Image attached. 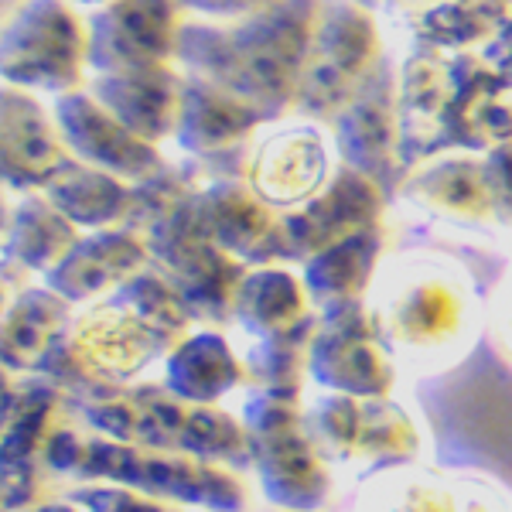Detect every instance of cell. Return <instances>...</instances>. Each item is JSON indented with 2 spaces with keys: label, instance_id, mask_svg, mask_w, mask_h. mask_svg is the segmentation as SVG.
Returning a JSON list of instances; mask_svg holds the SVG:
<instances>
[{
  "label": "cell",
  "instance_id": "1",
  "mask_svg": "<svg viewBox=\"0 0 512 512\" xmlns=\"http://www.w3.org/2000/svg\"><path fill=\"white\" fill-rule=\"evenodd\" d=\"M321 14L318 4H256L236 28L181 24L178 52L192 76L233 89L267 120L301 96Z\"/></svg>",
  "mask_w": 512,
  "mask_h": 512
},
{
  "label": "cell",
  "instance_id": "2",
  "mask_svg": "<svg viewBox=\"0 0 512 512\" xmlns=\"http://www.w3.org/2000/svg\"><path fill=\"white\" fill-rule=\"evenodd\" d=\"M444 468L492 475L512 492V362L492 335L448 373L417 383Z\"/></svg>",
  "mask_w": 512,
  "mask_h": 512
},
{
  "label": "cell",
  "instance_id": "3",
  "mask_svg": "<svg viewBox=\"0 0 512 512\" xmlns=\"http://www.w3.org/2000/svg\"><path fill=\"white\" fill-rule=\"evenodd\" d=\"M52 472H72L79 478H103L106 485H127L154 499H178L216 512H239L246 506L243 482L229 468L209 461L168 454L140 444H120L110 437H86L79 431H62L48 448Z\"/></svg>",
  "mask_w": 512,
  "mask_h": 512
},
{
  "label": "cell",
  "instance_id": "4",
  "mask_svg": "<svg viewBox=\"0 0 512 512\" xmlns=\"http://www.w3.org/2000/svg\"><path fill=\"white\" fill-rule=\"evenodd\" d=\"M243 424L253 441V465L263 478V492L284 512H318L328 499L325 454L315 448L297 396L253 393L243 407Z\"/></svg>",
  "mask_w": 512,
  "mask_h": 512
},
{
  "label": "cell",
  "instance_id": "5",
  "mask_svg": "<svg viewBox=\"0 0 512 512\" xmlns=\"http://www.w3.org/2000/svg\"><path fill=\"white\" fill-rule=\"evenodd\" d=\"M379 59L376 24L362 7L332 4L325 7L318 24L315 52H311L308 76H304L297 110L308 117H335L352 103Z\"/></svg>",
  "mask_w": 512,
  "mask_h": 512
},
{
  "label": "cell",
  "instance_id": "6",
  "mask_svg": "<svg viewBox=\"0 0 512 512\" xmlns=\"http://www.w3.org/2000/svg\"><path fill=\"white\" fill-rule=\"evenodd\" d=\"M311 376L342 396L383 400L393 373L379 321L362 301L338 304L321 315V328L311 349Z\"/></svg>",
  "mask_w": 512,
  "mask_h": 512
},
{
  "label": "cell",
  "instance_id": "7",
  "mask_svg": "<svg viewBox=\"0 0 512 512\" xmlns=\"http://www.w3.org/2000/svg\"><path fill=\"white\" fill-rule=\"evenodd\" d=\"M89 41L65 4H31L4 35V76L18 86L62 89L76 86Z\"/></svg>",
  "mask_w": 512,
  "mask_h": 512
},
{
  "label": "cell",
  "instance_id": "8",
  "mask_svg": "<svg viewBox=\"0 0 512 512\" xmlns=\"http://www.w3.org/2000/svg\"><path fill=\"white\" fill-rule=\"evenodd\" d=\"M400 86H396L390 62H379L369 79L359 86L352 103L338 113V147L345 168L376 181L383 192H393L400 164Z\"/></svg>",
  "mask_w": 512,
  "mask_h": 512
},
{
  "label": "cell",
  "instance_id": "9",
  "mask_svg": "<svg viewBox=\"0 0 512 512\" xmlns=\"http://www.w3.org/2000/svg\"><path fill=\"white\" fill-rule=\"evenodd\" d=\"M379 212H383V188L342 164L311 202L284 216L287 256L311 263L345 239L376 229Z\"/></svg>",
  "mask_w": 512,
  "mask_h": 512
},
{
  "label": "cell",
  "instance_id": "10",
  "mask_svg": "<svg viewBox=\"0 0 512 512\" xmlns=\"http://www.w3.org/2000/svg\"><path fill=\"white\" fill-rule=\"evenodd\" d=\"M175 4H110L89 21V62L106 72L161 65L178 48Z\"/></svg>",
  "mask_w": 512,
  "mask_h": 512
},
{
  "label": "cell",
  "instance_id": "11",
  "mask_svg": "<svg viewBox=\"0 0 512 512\" xmlns=\"http://www.w3.org/2000/svg\"><path fill=\"white\" fill-rule=\"evenodd\" d=\"M55 120L62 127L65 144L89 168L134 181H144L161 168L158 151L130 134L99 99H93V93H65L55 103Z\"/></svg>",
  "mask_w": 512,
  "mask_h": 512
},
{
  "label": "cell",
  "instance_id": "12",
  "mask_svg": "<svg viewBox=\"0 0 512 512\" xmlns=\"http://www.w3.org/2000/svg\"><path fill=\"white\" fill-rule=\"evenodd\" d=\"M198 212L212 243L239 263H270L287 256L284 219L243 181H216L198 192Z\"/></svg>",
  "mask_w": 512,
  "mask_h": 512
},
{
  "label": "cell",
  "instance_id": "13",
  "mask_svg": "<svg viewBox=\"0 0 512 512\" xmlns=\"http://www.w3.org/2000/svg\"><path fill=\"white\" fill-rule=\"evenodd\" d=\"M256 123H263V113L233 89L202 76H188L178 140L195 154L202 168L205 164L222 168L226 158H239Z\"/></svg>",
  "mask_w": 512,
  "mask_h": 512
},
{
  "label": "cell",
  "instance_id": "14",
  "mask_svg": "<svg viewBox=\"0 0 512 512\" xmlns=\"http://www.w3.org/2000/svg\"><path fill=\"white\" fill-rule=\"evenodd\" d=\"M93 99H99L130 134L154 147V140L178 134L185 82L164 65L106 72L93 79Z\"/></svg>",
  "mask_w": 512,
  "mask_h": 512
},
{
  "label": "cell",
  "instance_id": "15",
  "mask_svg": "<svg viewBox=\"0 0 512 512\" xmlns=\"http://www.w3.org/2000/svg\"><path fill=\"white\" fill-rule=\"evenodd\" d=\"M147 253L151 250L134 229H103L72 246V253L48 274V287L69 304L117 294L127 280L147 270Z\"/></svg>",
  "mask_w": 512,
  "mask_h": 512
},
{
  "label": "cell",
  "instance_id": "16",
  "mask_svg": "<svg viewBox=\"0 0 512 512\" xmlns=\"http://www.w3.org/2000/svg\"><path fill=\"white\" fill-rule=\"evenodd\" d=\"M69 332L106 383H127L154 355L168 352V345L134 311H127L113 297H106L93 311L79 315L69 325Z\"/></svg>",
  "mask_w": 512,
  "mask_h": 512
},
{
  "label": "cell",
  "instance_id": "17",
  "mask_svg": "<svg viewBox=\"0 0 512 512\" xmlns=\"http://www.w3.org/2000/svg\"><path fill=\"white\" fill-rule=\"evenodd\" d=\"M72 403L59 386L41 376L14 379L7 373L4 383V465L45 461L55 437L69 431Z\"/></svg>",
  "mask_w": 512,
  "mask_h": 512
},
{
  "label": "cell",
  "instance_id": "18",
  "mask_svg": "<svg viewBox=\"0 0 512 512\" xmlns=\"http://www.w3.org/2000/svg\"><path fill=\"white\" fill-rule=\"evenodd\" d=\"M328 181V151L318 130H284L260 147L250 168V185L263 202L294 205L311 202Z\"/></svg>",
  "mask_w": 512,
  "mask_h": 512
},
{
  "label": "cell",
  "instance_id": "19",
  "mask_svg": "<svg viewBox=\"0 0 512 512\" xmlns=\"http://www.w3.org/2000/svg\"><path fill=\"white\" fill-rule=\"evenodd\" d=\"M69 144L31 96L4 93V178L14 188H45L69 164Z\"/></svg>",
  "mask_w": 512,
  "mask_h": 512
},
{
  "label": "cell",
  "instance_id": "20",
  "mask_svg": "<svg viewBox=\"0 0 512 512\" xmlns=\"http://www.w3.org/2000/svg\"><path fill=\"white\" fill-rule=\"evenodd\" d=\"M403 195L417 202L420 209L437 212L441 219L475 222L495 216L485 161L475 158H444L417 171L410 181H403Z\"/></svg>",
  "mask_w": 512,
  "mask_h": 512
},
{
  "label": "cell",
  "instance_id": "21",
  "mask_svg": "<svg viewBox=\"0 0 512 512\" xmlns=\"http://www.w3.org/2000/svg\"><path fill=\"white\" fill-rule=\"evenodd\" d=\"M72 304L55 291H21L4 315V366L7 373H38L45 352L72 325Z\"/></svg>",
  "mask_w": 512,
  "mask_h": 512
},
{
  "label": "cell",
  "instance_id": "22",
  "mask_svg": "<svg viewBox=\"0 0 512 512\" xmlns=\"http://www.w3.org/2000/svg\"><path fill=\"white\" fill-rule=\"evenodd\" d=\"M45 198L62 212L69 222L89 229H110L130 216V188L117 175H106L82 161H69L65 168L45 185Z\"/></svg>",
  "mask_w": 512,
  "mask_h": 512
},
{
  "label": "cell",
  "instance_id": "23",
  "mask_svg": "<svg viewBox=\"0 0 512 512\" xmlns=\"http://www.w3.org/2000/svg\"><path fill=\"white\" fill-rule=\"evenodd\" d=\"M458 297L441 280H417L386 304V315H376L379 332L390 342L424 349L454 335L458 328Z\"/></svg>",
  "mask_w": 512,
  "mask_h": 512
},
{
  "label": "cell",
  "instance_id": "24",
  "mask_svg": "<svg viewBox=\"0 0 512 512\" xmlns=\"http://www.w3.org/2000/svg\"><path fill=\"white\" fill-rule=\"evenodd\" d=\"M79 243L76 222H69L48 198H24L21 209L7 219L4 260L7 267L18 263L24 270L52 274L55 267Z\"/></svg>",
  "mask_w": 512,
  "mask_h": 512
},
{
  "label": "cell",
  "instance_id": "25",
  "mask_svg": "<svg viewBox=\"0 0 512 512\" xmlns=\"http://www.w3.org/2000/svg\"><path fill=\"white\" fill-rule=\"evenodd\" d=\"M243 379V366L236 355L229 352L226 338L202 332L192 335L168 355V386L178 400L195 403V407H209L222 393H229Z\"/></svg>",
  "mask_w": 512,
  "mask_h": 512
},
{
  "label": "cell",
  "instance_id": "26",
  "mask_svg": "<svg viewBox=\"0 0 512 512\" xmlns=\"http://www.w3.org/2000/svg\"><path fill=\"white\" fill-rule=\"evenodd\" d=\"M379 253H383V233H379V226L366 229V233L315 256L304 270V287L325 311L359 301L369 277H373Z\"/></svg>",
  "mask_w": 512,
  "mask_h": 512
},
{
  "label": "cell",
  "instance_id": "27",
  "mask_svg": "<svg viewBox=\"0 0 512 512\" xmlns=\"http://www.w3.org/2000/svg\"><path fill=\"white\" fill-rule=\"evenodd\" d=\"M168 277V274H164ZM246 270L236 256L222 253L219 246H212L205 256H198L192 267H185L181 274L168 277L178 287L181 301H185L188 315L198 321H226L236 315L239 291L246 284Z\"/></svg>",
  "mask_w": 512,
  "mask_h": 512
},
{
  "label": "cell",
  "instance_id": "28",
  "mask_svg": "<svg viewBox=\"0 0 512 512\" xmlns=\"http://www.w3.org/2000/svg\"><path fill=\"white\" fill-rule=\"evenodd\" d=\"M308 287L297 284L287 270H256L246 277L236 301V318L253 335H277L308 318Z\"/></svg>",
  "mask_w": 512,
  "mask_h": 512
},
{
  "label": "cell",
  "instance_id": "29",
  "mask_svg": "<svg viewBox=\"0 0 512 512\" xmlns=\"http://www.w3.org/2000/svg\"><path fill=\"white\" fill-rule=\"evenodd\" d=\"M321 321L304 318L301 325L263 338L260 345L246 359V373L253 383H260V390L267 393H301V376L304 369H311V349H315Z\"/></svg>",
  "mask_w": 512,
  "mask_h": 512
},
{
  "label": "cell",
  "instance_id": "30",
  "mask_svg": "<svg viewBox=\"0 0 512 512\" xmlns=\"http://www.w3.org/2000/svg\"><path fill=\"white\" fill-rule=\"evenodd\" d=\"M414 454L417 434L407 414L390 400H362V437L355 461H366V475L407 465Z\"/></svg>",
  "mask_w": 512,
  "mask_h": 512
},
{
  "label": "cell",
  "instance_id": "31",
  "mask_svg": "<svg viewBox=\"0 0 512 512\" xmlns=\"http://www.w3.org/2000/svg\"><path fill=\"white\" fill-rule=\"evenodd\" d=\"M198 171L202 164H161L158 171H151L144 181H137V188H130V216L123 222V229H147L161 226L164 219H171L181 205H188L198 195Z\"/></svg>",
  "mask_w": 512,
  "mask_h": 512
},
{
  "label": "cell",
  "instance_id": "32",
  "mask_svg": "<svg viewBox=\"0 0 512 512\" xmlns=\"http://www.w3.org/2000/svg\"><path fill=\"white\" fill-rule=\"evenodd\" d=\"M181 454L209 461V465H219V468H226V465L246 468L253 461V441H250L246 424H239L226 410L192 407L185 437H181Z\"/></svg>",
  "mask_w": 512,
  "mask_h": 512
},
{
  "label": "cell",
  "instance_id": "33",
  "mask_svg": "<svg viewBox=\"0 0 512 512\" xmlns=\"http://www.w3.org/2000/svg\"><path fill=\"white\" fill-rule=\"evenodd\" d=\"M427 18L417 24V38L427 48H465L478 38H489L499 21L509 14V7L492 4H441V7H427Z\"/></svg>",
  "mask_w": 512,
  "mask_h": 512
},
{
  "label": "cell",
  "instance_id": "34",
  "mask_svg": "<svg viewBox=\"0 0 512 512\" xmlns=\"http://www.w3.org/2000/svg\"><path fill=\"white\" fill-rule=\"evenodd\" d=\"M52 465L45 461H24V465H4V509L7 512H35L48 506L52 489Z\"/></svg>",
  "mask_w": 512,
  "mask_h": 512
},
{
  "label": "cell",
  "instance_id": "35",
  "mask_svg": "<svg viewBox=\"0 0 512 512\" xmlns=\"http://www.w3.org/2000/svg\"><path fill=\"white\" fill-rule=\"evenodd\" d=\"M369 499L376 502L373 512H454L451 495L431 482H376Z\"/></svg>",
  "mask_w": 512,
  "mask_h": 512
},
{
  "label": "cell",
  "instance_id": "36",
  "mask_svg": "<svg viewBox=\"0 0 512 512\" xmlns=\"http://www.w3.org/2000/svg\"><path fill=\"white\" fill-rule=\"evenodd\" d=\"M72 502L86 512H178L168 502L154 499L147 492L127 489V485H86V489H72Z\"/></svg>",
  "mask_w": 512,
  "mask_h": 512
},
{
  "label": "cell",
  "instance_id": "37",
  "mask_svg": "<svg viewBox=\"0 0 512 512\" xmlns=\"http://www.w3.org/2000/svg\"><path fill=\"white\" fill-rule=\"evenodd\" d=\"M485 175H489L495 216L506 219L512 226V140L509 144L492 147L489 161H485Z\"/></svg>",
  "mask_w": 512,
  "mask_h": 512
},
{
  "label": "cell",
  "instance_id": "38",
  "mask_svg": "<svg viewBox=\"0 0 512 512\" xmlns=\"http://www.w3.org/2000/svg\"><path fill=\"white\" fill-rule=\"evenodd\" d=\"M485 62L492 65V72L506 82V86H512V21H506L495 31V38L489 41V48H485Z\"/></svg>",
  "mask_w": 512,
  "mask_h": 512
},
{
  "label": "cell",
  "instance_id": "39",
  "mask_svg": "<svg viewBox=\"0 0 512 512\" xmlns=\"http://www.w3.org/2000/svg\"><path fill=\"white\" fill-rule=\"evenodd\" d=\"M35 512H79V509H72V506H62V502H48V506H41Z\"/></svg>",
  "mask_w": 512,
  "mask_h": 512
}]
</instances>
